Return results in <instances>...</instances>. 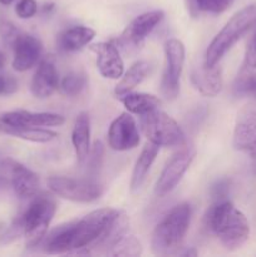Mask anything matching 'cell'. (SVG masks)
Returning a JSON list of instances; mask_svg holds the SVG:
<instances>
[{
  "mask_svg": "<svg viewBox=\"0 0 256 257\" xmlns=\"http://www.w3.org/2000/svg\"><path fill=\"white\" fill-rule=\"evenodd\" d=\"M118 212L119 211L114 208H99L80 220L58 226L45 235L40 243L43 251L49 255H73L80 250L89 251L104 235Z\"/></svg>",
  "mask_w": 256,
  "mask_h": 257,
  "instance_id": "6da1fadb",
  "label": "cell"
},
{
  "mask_svg": "<svg viewBox=\"0 0 256 257\" xmlns=\"http://www.w3.org/2000/svg\"><path fill=\"white\" fill-rule=\"evenodd\" d=\"M205 223L228 251L240 250L250 237L247 217L227 198L211 205L206 212Z\"/></svg>",
  "mask_w": 256,
  "mask_h": 257,
  "instance_id": "7a4b0ae2",
  "label": "cell"
},
{
  "mask_svg": "<svg viewBox=\"0 0 256 257\" xmlns=\"http://www.w3.org/2000/svg\"><path fill=\"white\" fill-rule=\"evenodd\" d=\"M191 216L192 208L190 203L182 202L175 206L153 230L151 240L152 252L160 256L176 255L190 227Z\"/></svg>",
  "mask_w": 256,
  "mask_h": 257,
  "instance_id": "3957f363",
  "label": "cell"
},
{
  "mask_svg": "<svg viewBox=\"0 0 256 257\" xmlns=\"http://www.w3.org/2000/svg\"><path fill=\"white\" fill-rule=\"evenodd\" d=\"M255 19L256 4L247 5L233 14L208 45L205 55V64L208 67L217 65L223 55L253 27Z\"/></svg>",
  "mask_w": 256,
  "mask_h": 257,
  "instance_id": "277c9868",
  "label": "cell"
},
{
  "mask_svg": "<svg viewBox=\"0 0 256 257\" xmlns=\"http://www.w3.org/2000/svg\"><path fill=\"white\" fill-rule=\"evenodd\" d=\"M57 211V203L50 195L39 193L30 198V202L24 212L17 217L23 228L25 245L34 248L42 243L48 233L50 222Z\"/></svg>",
  "mask_w": 256,
  "mask_h": 257,
  "instance_id": "5b68a950",
  "label": "cell"
},
{
  "mask_svg": "<svg viewBox=\"0 0 256 257\" xmlns=\"http://www.w3.org/2000/svg\"><path fill=\"white\" fill-rule=\"evenodd\" d=\"M140 117L141 130L150 142L160 147H181L186 143L182 128L162 110L155 109Z\"/></svg>",
  "mask_w": 256,
  "mask_h": 257,
  "instance_id": "8992f818",
  "label": "cell"
},
{
  "mask_svg": "<svg viewBox=\"0 0 256 257\" xmlns=\"http://www.w3.org/2000/svg\"><path fill=\"white\" fill-rule=\"evenodd\" d=\"M49 190L58 197L73 202L90 203L99 200L103 187L92 177L72 178L53 176L47 181Z\"/></svg>",
  "mask_w": 256,
  "mask_h": 257,
  "instance_id": "52a82bcc",
  "label": "cell"
},
{
  "mask_svg": "<svg viewBox=\"0 0 256 257\" xmlns=\"http://www.w3.org/2000/svg\"><path fill=\"white\" fill-rule=\"evenodd\" d=\"M165 18L162 10H151L131 20L117 39L118 49L127 55H135L142 49L145 39Z\"/></svg>",
  "mask_w": 256,
  "mask_h": 257,
  "instance_id": "ba28073f",
  "label": "cell"
},
{
  "mask_svg": "<svg viewBox=\"0 0 256 257\" xmlns=\"http://www.w3.org/2000/svg\"><path fill=\"white\" fill-rule=\"evenodd\" d=\"M165 70L161 80V93L168 100L177 98L180 93V80L185 64V45L181 40L172 38L165 43Z\"/></svg>",
  "mask_w": 256,
  "mask_h": 257,
  "instance_id": "9c48e42d",
  "label": "cell"
},
{
  "mask_svg": "<svg viewBox=\"0 0 256 257\" xmlns=\"http://www.w3.org/2000/svg\"><path fill=\"white\" fill-rule=\"evenodd\" d=\"M195 156L196 150L193 146H188L186 143L181 146L180 150L166 163L165 168L156 182L155 193L157 197H165L171 191L175 190L176 186L181 182L185 173L190 168Z\"/></svg>",
  "mask_w": 256,
  "mask_h": 257,
  "instance_id": "30bf717a",
  "label": "cell"
},
{
  "mask_svg": "<svg viewBox=\"0 0 256 257\" xmlns=\"http://www.w3.org/2000/svg\"><path fill=\"white\" fill-rule=\"evenodd\" d=\"M0 176L8 182L15 195L23 200H30L38 193L39 178L27 166L13 158H3L0 161Z\"/></svg>",
  "mask_w": 256,
  "mask_h": 257,
  "instance_id": "8fae6325",
  "label": "cell"
},
{
  "mask_svg": "<svg viewBox=\"0 0 256 257\" xmlns=\"http://www.w3.org/2000/svg\"><path fill=\"white\" fill-rule=\"evenodd\" d=\"M232 143L236 151L256 158V98L238 110Z\"/></svg>",
  "mask_w": 256,
  "mask_h": 257,
  "instance_id": "7c38bea8",
  "label": "cell"
},
{
  "mask_svg": "<svg viewBox=\"0 0 256 257\" xmlns=\"http://www.w3.org/2000/svg\"><path fill=\"white\" fill-rule=\"evenodd\" d=\"M108 143L112 150L118 152L137 147L140 143V133L131 113H122L113 120L108 131Z\"/></svg>",
  "mask_w": 256,
  "mask_h": 257,
  "instance_id": "4fadbf2b",
  "label": "cell"
},
{
  "mask_svg": "<svg viewBox=\"0 0 256 257\" xmlns=\"http://www.w3.org/2000/svg\"><path fill=\"white\" fill-rule=\"evenodd\" d=\"M0 122L7 127H59L64 124L65 119L63 115L55 113H34L28 110H13L3 113L0 115Z\"/></svg>",
  "mask_w": 256,
  "mask_h": 257,
  "instance_id": "5bb4252c",
  "label": "cell"
},
{
  "mask_svg": "<svg viewBox=\"0 0 256 257\" xmlns=\"http://www.w3.org/2000/svg\"><path fill=\"white\" fill-rule=\"evenodd\" d=\"M89 49L97 55V67L107 79H119L124 73V63L117 45L110 42L94 43Z\"/></svg>",
  "mask_w": 256,
  "mask_h": 257,
  "instance_id": "9a60e30c",
  "label": "cell"
},
{
  "mask_svg": "<svg viewBox=\"0 0 256 257\" xmlns=\"http://www.w3.org/2000/svg\"><path fill=\"white\" fill-rule=\"evenodd\" d=\"M14 58L13 69L17 72H25L34 67L42 57L43 45L37 37L27 33H22L13 45Z\"/></svg>",
  "mask_w": 256,
  "mask_h": 257,
  "instance_id": "2e32d148",
  "label": "cell"
},
{
  "mask_svg": "<svg viewBox=\"0 0 256 257\" xmlns=\"http://www.w3.org/2000/svg\"><path fill=\"white\" fill-rule=\"evenodd\" d=\"M58 87H59V75L54 63L50 59L40 60L30 83L32 94L39 99H45L49 98Z\"/></svg>",
  "mask_w": 256,
  "mask_h": 257,
  "instance_id": "e0dca14e",
  "label": "cell"
},
{
  "mask_svg": "<svg viewBox=\"0 0 256 257\" xmlns=\"http://www.w3.org/2000/svg\"><path fill=\"white\" fill-rule=\"evenodd\" d=\"M238 94H256V30H253L246 47L245 57L235 82Z\"/></svg>",
  "mask_w": 256,
  "mask_h": 257,
  "instance_id": "ac0fdd59",
  "label": "cell"
},
{
  "mask_svg": "<svg viewBox=\"0 0 256 257\" xmlns=\"http://www.w3.org/2000/svg\"><path fill=\"white\" fill-rule=\"evenodd\" d=\"M191 80L201 94L213 98L220 94L222 89V69L218 64L208 67L203 62V64L193 67Z\"/></svg>",
  "mask_w": 256,
  "mask_h": 257,
  "instance_id": "d6986e66",
  "label": "cell"
},
{
  "mask_svg": "<svg viewBox=\"0 0 256 257\" xmlns=\"http://www.w3.org/2000/svg\"><path fill=\"white\" fill-rule=\"evenodd\" d=\"M72 143L78 162L84 163L90 152V118L88 113L80 112L75 118Z\"/></svg>",
  "mask_w": 256,
  "mask_h": 257,
  "instance_id": "ffe728a7",
  "label": "cell"
},
{
  "mask_svg": "<svg viewBox=\"0 0 256 257\" xmlns=\"http://www.w3.org/2000/svg\"><path fill=\"white\" fill-rule=\"evenodd\" d=\"M158 148H160V146L155 145V143L150 142V141L142 148L140 156L136 160L132 176H131V192H137L142 187V185L146 181V177H147L148 172L151 170V166L153 165L156 157H157Z\"/></svg>",
  "mask_w": 256,
  "mask_h": 257,
  "instance_id": "44dd1931",
  "label": "cell"
},
{
  "mask_svg": "<svg viewBox=\"0 0 256 257\" xmlns=\"http://www.w3.org/2000/svg\"><path fill=\"white\" fill-rule=\"evenodd\" d=\"M95 37V30L84 25L68 28L58 35V47L64 52H77L89 44Z\"/></svg>",
  "mask_w": 256,
  "mask_h": 257,
  "instance_id": "7402d4cb",
  "label": "cell"
},
{
  "mask_svg": "<svg viewBox=\"0 0 256 257\" xmlns=\"http://www.w3.org/2000/svg\"><path fill=\"white\" fill-rule=\"evenodd\" d=\"M150 68L151 65L147 60H138L135 64L131 65L130 69L123 73L120 80L115 85V95L122 97V95L132 92L137 85H140L146 79V77L150 73Z\"/></svg>",
  "mask_w": 256,
  "mask_h": 257,
  "instance_id": "603a6c76",
  "label": "cell"
},
{
  "mask_svg": "<svg viewBox=\"0 0 256 257\" xmlns=\"http://www.w3.org/2000/svg\"><path fill=\"white\" fill-rule=\"evenodd\" d=\"M120 102L131 114L143 115L148 112L158 109L161 105V100L156 95L147 94V93H127L122 95Z\"/></svg>",
  "mask_w": 256,
  "mask_h": 257,
  "instance_id": "cb8c5ba5",
  "label": "cell"
},
{
  "mask_svg": "<svg viewBox=\"0 0 256 257\" xmlns=\"http://www.w3.org/2000/svg\"><path fill=\"white\" fill-rule=\"evenodd\" d=\"M2 131H4V132L8 133V135L14 136V137L30 141V142H38V143L50 142V141L55 140V138L58 137L57 132L50 130H44V128H35V127L15 128V127H7V125H2Z\"/></svg>",
  "mask_w": 256,
  "mask_h": 257,
  "instance_id": "d4e9b609",
  "label": "cell"
},
{
  "mask_svg": "<svg viewBox=\"0 0 256 257\" xmlns=\"http://www.w3.org/2000/svg\"><path fill=\"white\" fill-rule=\"evenodd\" d=\"M88 84L87 75L80 72H72L65 75L60 82V89L67 97H77Z\"/></svg>",
  "mask_w": 256,
  "mask_h": 257,
  "instance_id": "484cf974",
  "label": "cell"
},
{
  "mask_svg": "<svg viewBox=\"0 0 256 257\" xmlns=\"http://www.w3.org/2000/svg\"><path fill=\"white\" fill-rule=\"evenodd\" d=\"M142 245L140 240L133 235L125 233L117 243L112 247V250L108 252V255L112 256H140L142 255Z\"/></svg>",
  "mask_w": 256,
  "mask_h": 257,
  "instance_id": "4316f807",
  "label": "cell"
},
{
  "mask_svg": "<svg viewBox=\"0 0 256 257\" xmlns=\"http://www.w3.org/2000/svg\"><path fill=\"white\" fill-rule=\"evenodd\" d=\"M196 8L201 12L220 14L227 10L235 0H193Z\"/></svg>",
  "mask_w": 256,
  "mask_h": 257,
  "instance_id": "83f0119b",
  "label": "cell"
},
{
  "mask_svg": "<svg viewBox=\"0 0 256 257\" xmlns=\"http://www.w3.org/2000/svg\"><path fill=\"white\" fill-rule=\"evenodd\" d=\"M22 34L19 29L9 20H0V38L8 47H13L18 37Z\"/></svg>",
  "mask_w": 256,
  "mask_h": 257,
  "instance_id": "f1b7e54d",
  "label": "cell"
},
{
  "mask_svg": "<svg viewBox=\"0 0 256 257\" xmlns=\"http://www.w3.org/2000/svg\"><path fill=\"white\" fill-rule=\"evenodd\" d=\"M38 12V4L35 0H19L15 5V14L20 19H30Z\"/></svg>",
  "mask_w": 256,
  "mask_h": 257,
  "instance_id": "f546056e",
  "label": "cell"
},
{
  "mask_svg": "<svg viewBox=\"0 0 256 257\" xmlns=\"http://www.w3.org/2000/svg\"><path fill=\"white\" fill-rule=\"evenodd\" d=\"M102 157H103V145L100 142H95L93 146V150L89 152L87 161L89 162V172L92 175L97 173L98 168L100 167V163H102ZM85 161V162H87Z\"/></svg>",
  "mask_w": 256,
  "mask_h": 257,
  "instance_id": "4dcf8cb0",
  "label": "cell"
},
{
  "mask_svg": "<svg viewBox=\"0 0 256 257\" xmlns=\"http://www.w3.org/2000/svg\"><path fill=\"white\" fill-rule=\"evenodd\" d=\"M228 192H230V181L228 180L216 181L211 187V196L215 201L227 198Z\"/></svg>",
  "mask_w": 256,
  "mask_h": 257,
  "instance_id": "1f68e13d",
  "label": "cell"
},
{
  "mask_svg": "<svg viewBox=\"0 0 256 257\" xmlns=\"http://www.w3.org/2000/svg\"><path fill=\"white\" fill-rule=\"evenodd\" d=\"M18 90V82L10 75H0V95L14 94Z\"/></svg>",
  "mask_w": 256,
  "mask_h": 257,
  "instance_id": "d6a6232c",
  "label": "cell"
},
{
  "mask_svg": "<svg viewBox=\"0 0 256 257\" xmlns=\"http://www.w3.org/2000/svg\"><path fill=\"white\" fill-rule=\"evenodd\" d=\"M176 255H180V256H197V251H196L193 247H190V248H186L185 251H178Z\"/></svg>",
  "mask_w": 256,
  "mask_h": 257,
  "instance_id": "836d02e7",
  "label": "cell"
},
{
  "mask_svg": "<svg viewBox=\"0 0 256 257\" xmlns=\"http://www.w3.org/2000/svg\"><path fill=\"white\" fill-rule=\"evenodd\" d=\"M8 187H9V185H8V182L4 180V178L2 177V176H0V195H2V193L4 192V191L7 190Z\"/></svg>",
  "mask_w": 256,
  "mask_h": 257,
  "instance_id": "e575fe53",
  "label": "cell"
},
{
  "mask_svg": "<svg viewBox=\"0 0 256 257\" xmlns=\"http://www.w3.org/2000/svg\"><path fill=\"white\" fill-rule=\"evenodd\" d=\"M53 9H54V4H53V3H49V4H44V7H43V12H44V13H50Z\"/></svg>",
  "mask_w": 256,
  "mask_h": 257,
  "instance_id": "d590c367",
  "label": "cell"
},
{
  "mask_svg": "<svg viewBox=\"0 0 256 257\" xmlns=\"http://www.w3.org/2000/svg\"><path fill=\"white\" fill-rule=\"evenodd\" d=\"M5 62H7V57H5L4 53L0 52V69L5 65Z\"/></svg>",
  "mask_w": 256,
  "mask_h": 257,
  "instance_id": "8d00e7d4",
  "label": "cell"
},
{
  "mask_svg": "<svg viewBox=\"0 0 256 257\" xmlns=\"http://www.w3.org/2000/svg\"><path fill=\"white\" fill-rule=\"evenodd\" d=\"M13 2H14V0H0V3H2L3 5H9L12 4Z\"/></svg>",
  "mask_w": 256,
  "mask_h": 257,
  "instance_id": "74e56055",
  "label": "cell"
},
{
  "mask_svg": "<svg viewBox=\"0 0 256 257\" xmlns=\"http://www.w3.org/2000/svg\"><path fill=\"white\" fill-rule=\"evenodd\" d=\"M255 160H256V158H255ZM253 173L256 175V161H255V165H253Z\"/></svg>",
  "mask_w": 256,
  "mask_h": 257,
  "instance_id": "f35d334b",
  "label": "cell"
},
{
  "mask_svg": "<svg viewBox=\"0 0 256 257\" xmlns=\"http://www.w3.org/2000/svg\"><path fill=\"white\" fill-rule=\"evenodd\" d=\"M253 30H256V19H255V23H253Z\"/></svg>",
  "mask_w": 256,
  "mask_h": 257,
  "instance_id": "ab89813d",
  "label": "cell"
},
{
  "mask_svg": "<svg viewBox=\"0 0 256 257\" xmlns=\"http://www.w3.org/2000/svg\"><path fill=\"white\" fill-rule=\"evenodd\" d=\"M0 131H2V125H0Z\"/></svg>",
  "mask_w": 256,
  "mask_h": 257,
  "instance_id": "60d3db41",
  "label": "cell"
},
{
  "mask_svg": "<svg viewBox=\"0 0 256 257\" xmlns=\"http://www.w3.org/2000/svg\"><path fill=\"white\" fill-rule=\"evenodd\" d=\"M255 98H256V94H255Z\"/></svg>",
  "mask_w": 256,
  "mask_h": 257,
  "instance_id": "b9f144b4",
  "label": "cell"
}]
</instances>
